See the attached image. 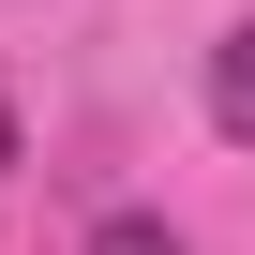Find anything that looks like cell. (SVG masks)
I'll return each mask as SVG.
<instances>
[{
    "label": "cell",
    "mask_w": 255,
    "mask_h": 255,
    "mask_svg": "<svg viewBox=\"0 0 255 255\" xmlns=\"http://www.w3.org/2000/svg\"><path fill=\"white\" fill-rule=\"evenodd\" d=\"M90 255H180V240H165L150 210H120V225H90Z\"/></svg>",
    "instance_id": "7a4b0ae2"
},
{
    "label": "cell",
    "mask_w": 255,
    "mask_h": 255,
    "mask_svg": "<svg viewBox=\"0 0 255 255\" xmlns=\"http://www.w3.org/2000/svg\"><path fill=\"white\" fill-rule=\"evenodd\" d=\"M0 165H15V105H0Z\"/></svg>",
    "instance_id": "3957f363"
},
{
    "label": "cell",
    "mask_w": 255,
    "mask_h": 255,
    "mask_svg": "<svg viewBox=\"0 0 255 255\" xmlns=\"http://www.w3.org/2000/svg\"><path fill=\"white\" fill-rule=\"evenodd\" d=\"M210 120H225V135L255 150V15H240V30L210 45Z\"/></svg>",
    "instance_id": "6da1fadb"
}]
</instances>
